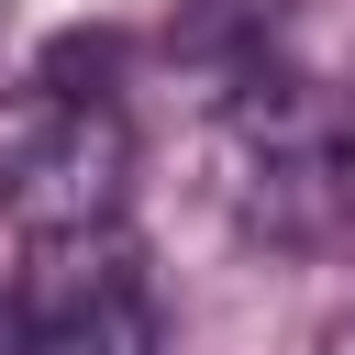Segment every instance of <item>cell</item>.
Returning a JSON list of instances; mask_svg holds the SVG:
<instances>
[{
  "label": "cell",
  "mask_w": 355,
  "mask_h": 355,
  "mask_svg": "<svg viewBox=\"0 0 355 355\" xmlns=\"http://www.w3.org/2000/svg\"><path fill=\"white\" fill-rule=\"evenodd\" d=\"M133 200V122L111 89L22 78L0 100V222L22 244H89Z\"/></svg>",
  "instance_id": "cell-1"
},
{
  "label": "cell",
  "mask_w": 355,
  "mask_h": 355,
  "mask_svg": "<svg viewBox=\"0 0 355 355\" xmlns=\"http://www.w3.org/2000/svg\"><path fill=\"white\" fill-rule=\"evenodd\" d=\"M0 11H11V0H0Z\"/></svg>",
  "instance_id": "cell-4"
},
{
  "label": "cell",
  "mask_w": 355,
  "mask_h": 355,
  "mask_svg": "<svg viewBox=\"0 0 355 355\" xmlns=\"http://www.w3.org/2000/svg\"><path fill=\"white\" fill-rule=\"evenodd\" d=\"M22 333H33V355H155V300H144L122 233L44 244V277L22 288Z\"/></svg>",
  "instance_id": "cell-2"
},
{
  "label": "cell",
  "mask_w": 355,
  "mask_h": 355,
  "mask_svg": "<svg viewBox=\"0 0 355 355\" xmlns=\"http://www.w3.org/2000/svg\"><path fill=\"white\" fill-rule=\"evenodd\" d=\"M0 355H33V333H22V288L0 277Z\"/></svg>",
  "instance_id": "cell-3"
}]
</instances>
